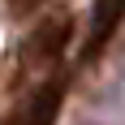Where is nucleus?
<instances>
[{"instance_id": "1", "label": "nucleus", "mask_w": 125, "mask_h": 125, "mask_svg": "<svg viewBox=\"0 0 125 125\" xmlns=\"http://www.w3.org/2000/svg\"><path fill=\"white\" fill-rule=\"evenodd\" d=\"M69 30H73L69 13H52V17H43L39 30L26 39L22 61H30V65H52V61L65 52V43H69Z\"/></svg>"}, {"instance_id": "3", "label": "nucleus", "mask_w": 125, "mask_h": 125, "mask_svg": "<svg viewBox=\"0 0 125 125\" xmlns=\"http://www.w3.org/2000/svg\"><path fill=\"white\" fill-rule=\"evenodd\" d=\"M39 4H43V0H9V13H17V17H22V13L39 9Z\"/></svg>"}, {"instance_id": "2", "label": "nucleus", "mask_w": 125, "mask_h": 125, "mask_svg": "<svg viewBox=\"0 0 125 125\" xmlns=\"http://www.w3.org/2000/svg\"><path fill=\"white\" fill-rule=\"evenodd\" d=\"M125 13V0H95V17H91V43H86V56H95V52L112 39L116 22H121Z\"/></svg>"}]
</instances>
